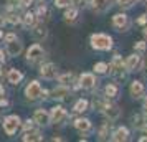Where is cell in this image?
I'll list each match as a JSON object with an SVG mask.
<instances>
[{
	"label": "cell",
	"instance_id": "cell-11",
	"mask_svg": "<svg viewBox=\"0 0 147 142\" xmlns=\"http://www.w3.org/2000/svg\"><path fill=\"white\" fill-rule=\"evenodd\" d=\"M102 112H104V116H106L107 121H116V119L121 116V109H119L117 104H114V102L109 101L106 104V108L102 109Z\"/></svg>",
	"mask_w": 147,
	"mask_h": 142
},
{
	"label": "cell",
	"instance_id": "cell-31",
	"mask_svg": "<svg viewBox=\"0 0 147 142\" xmlns=\"http://www.w3.org/2000/svg\"><path fill=\"white\" fill-rule=\"evenodd\" d=\"M98 135H99L101 141H104V139H107V135H109V122H106V124H102L99 127V132H98Z\"/></svg>",
	"mask_w": 147,
	"mask_h": 142
},
{
	"label": "cell",
	"instance_id": "cell-45",
	"mask_svg": "<svg viewBox=\"0 0 147 142\" xmlns=\"http://www.w3.org/2000/svg\"><path fill=\"white\" fill-rule=\"evenodd\" d=\"M144 109H146V112H147V99H146V102H144Z\"/></svg>",
	"mask_w": 147,
	"mask_h": 142
},
{
	"label": "cell",
	"instance_id": "cell-2",
	"mask_svg": "<svg viewBox=\"0 0 147 142\" xmlns=\"http://www.w3.org/2000/svg\"><path fill=\"white\" fill-rule=\"evenodd\" d=\"M126 66H124V60L121 58L119 55H114L113 56V61L109 65V73L117 79V81H122L126 79Z\"/></svg>",
	"mask_w": 147,
	"mask_h": 142
},
{
	"label": "cell",
	"instance_id": "cell-13",
	"mask_svg": "<svg viewBox=\"0 0 147 142\" xmlns=\"http://www.w3.org/2000/svg\"><path fill=\"white\" fill-rule=\"evenodd\" d=\"M22 51H23V43L18 38H15V40L7 43V55H10V56H18Z\"/></svg>",
	"mask_w": 147,
	"mask_h": 142
},
{
	"label": "cell",
	"instance_id": "cell-34",
	"mask_svg": "<svg viewBox=\"0 0 147 142\" xmlns=\"http://www.w3.org/2000/svg\"><path fill=\"white\" fill-rule=\"evenodd\" d=\"M88 3V0H69V5L76 8H83Z\"/></svg>",
	"mask_w": 147,
	"mask_h": 142
},
{
	"label": "cell",
	"instance_id": "cell-23",
	"mask_svg": "<svg viewBox=\"0 0 147 142\" xmlns=\"http://www.w3.org/2000/svg\"><path fill=\"white\" fill-rule=\"evenodd\" d=\"M74 127L78 129L80 132H89L91 127H93V124H91V121L86 119V117H78V119L74 121Z\"/></svg>",
	"mask_w": 147,
	"mask_h": 142
},
{
	"label": "cell",
	"instance_id": "cell-15",
	"mask_svg": "<svg viewBox=\"0 0 147 142\" xmlns=\"http://www.w3.org/2000/svg\"><path fill=\"white\" fill-rule=\"evenodd\" d=\"M89 5H91V8L96 13H104L111 7V0H91Z\"/></svg>",
	"mask_w": 147,
	"mask_h": 142
},
{
	"label": "cell",
	"instance_id": "cell-32",
	"mask_svg": "<svg viewBox=\"0 0 147 142\" xmlns=\"http://www.w3.org/2000/svg\"><path fill=\"white\" fill-rule=\"evenodd\" d=\"M134 3H136V0H117V5H119L121 8H124V10H126V8H131Z\"/></svg>",
	"mask_w": 147,
	"mask_h": 142
},
{
	"label": "cell",
	"instance_id": "cell-3",
	"mask_svg": "<svg viewBox=\"0 0 147 142\" xmlns=\"http://www.w3.org/2000/svg\"><path fill=\"white\" fill-rule=\"evenodd\" d=\"M20 126H22V121L17 114H10L3 119V131H5L7 135H13L20 129Z\"/></svg>",
	"mask_w": 147,
	"mask_h": 142
},
{
	"label": "cell",
	"instance_id": "cell-33",
	"mask_svg": "<svg viewBox=\"0 0 147 142\" xmlns=\"http://www.w3.org/2000/svg\"><path fill=\"white\" fill-rule=\"evenodd\" d=\"M134 50L137 51V53H144L147 50V45H146V41H137L136 45H134Z\"/></svg>",
	"mask_w": 147,
	"mask_h": 142
},
{
	"label": "cell",
	"instance_id": "cell-20",
	"mask_svg": "<svg viewBox=\"0 0 147 142\" xmlns=\"http://www.w3.org/2000/svg\"><path fill=\"white\" fill-rule=\"evenodd\" d=\"M22 141L23 142H41L43 141V135H41L40 131L30 129V131H25V134L22 135Z\"/></svg>",
	"mask_w": 147,
	"mask_h": 142
},
{
	"label": "cell",
	"instance_id": "cell-44",
	"mask_svg": "<svg viewBox=\"0 0 147 142\" xmlns=\"http://www.w3.org/2000/svg\"><path fill=\"white\" fill-rule=\"evenodd\" d=\"M144 36H146V38H147V25H146V27H144Z\"/></svg>",
	"mask_w": 147,
	"mask_h": 142
},
{
	"label": "cell",
	"instance_id": "cell-29",
	"mask_svg": "<svg viewBox=\"0 0 147 142\" xmlns=\"http://www.w3.org/2000/svg\"><path fill=\"white\" fill-rule=\"evenodd\" d=\"M93 71L96 73V75H106V73H109V65H107V63H104V61L94 63Z\"/></svg>",
	"mask_w": 147,
	"mask_h": 142
},
{
	"label": "cell",
	"instance_id": "cell-17",
	"mask_svg": "<svg viewBox=\"0 0 147 142\" xmlns=\"http://www.w3.org/2000/svg\"><path fill=\"white\" fill-rule=\"evenodd\" d=\"M3 18H5V22L10 23V25H18V23H20V15L17 13V8H13L12 5L7 7V13L3 15Z\"/></svg>",
	"mask_w": 147,
	"mask_h": 142
},
{
	"label": "cell",
	"instance_id": "cell-4",
	"mask_svg": "<svg viewBox=\"0 0 147 142\" xmlns=\"http://www.w3.org/2000/svg\"><path fill=\"white\" fill-rule=\"evenodd\" d=\"M43 56H45V50H43L38 43L32 45V46L27 50V63H30V65H36L38 61L43 60Z\"/></svg>",
	"mask_w": 147,
	"mask_h": 142
},
{
	"label": "cell",
	"instance_id": "cell-28",
	"mask_svg": "<svg viewBox=\"0 0 147 142\" xmlns=\"http://www.w3.org/2000/svg\"><path fill=\"white\" fill-rule=\"evenodd\" d=\"M58 83L63 84V86H71L74 83V75L73 73H65V75L58 76Z\"/></svg>",
	"mask_w": 147,
	"mask_h": 142
},
{
	"label": "cell",
	"instance_id": "cell-24",
	"mask_svg": "<svg viewBox=\"0 0 147 142\" xmlns=\"http://www.w3.org/2000/svg\"><path fill=\"white\" fill-rule=\"evenodd\" d=\"M78 15H80V12H78V8L76 7H66V12H65V22L66 23H74V22L78 20Z\"/></svg>",
	"mask_w": 147,
	"mask_h": 142
},
{
	"label": "cell",
	"instance_id": "cell-6",
	"mask_svg": "<svg viewBox=\"0 0 147 142\" xmlns=\"http://www.w3.org/2000/svg\"><path fill=\"white\" fill-rule=\"evenodd\" d=\"M113 27L117 30V32H126L127 28L131 27V22H129V17L126 13H116L113 17Z\"/></svg>",
	"mask_w": 147,
	"mask_h": 142
},
{
	"label": "cell",
	"instance_id": "cell-19",
	"mask_svg": "<svg viewBox=\"0 0 147 142\" xmlns=\"http://www.w3.org/2000/svg\"><path fill=\"white\" fill-rule=\"evenodd\" d=\"M127 139H129V129L122 127V126L117 127L113 134H111V141H114V142H124V141H127Z\"/></svg>",
	"mask_w": 147,
	"mask_h": 142
},
{
	"label": "cell",
	"instance_id": "cell-38",
	"mask_svg": "<svg viewBox=\"0 0 147 142\" xmlns=\"http://www.w3.org/2000/svg\"><path fill=\"white\" fill-rule=\"evenodd\" d=\"M17 38V35L15 33H7V35H3V40H5V43H8V41H12Z\"/></svg>",
	"mask_w": 147,
	"mask_h": 142
},
{
	"label": "cell",
	"instance_id": "cell-8",
	"mask_svg": "<svg viewBox=\"0 0 147 142\" xmlns=\"http://www.w3.org/2000/svg\"><path fill=\"white\" fill-rule=\"evenodd\" d=\"M68 119V112L63 106H55L51 111H50V122H55V124H61L63 121Z\"/></svg>",
	"mask_w": 147,
	"mask_h": 142
},
{
	"label": "cell",
	"instance_id": "cell-27",
	"mask_svg": "<svg viewBox=\"0 0 147 142\" xmlns=\"http://www.w3.org/2000/svg\"><path fill=\"white\" fill-rule=\"evenodd\" d=\"M88 109H89V101L88 99H78L76 101V104L73 106V111L76 112V114H83V112H86Z\"/></svg>",
	"mask_w": 147,
	"mask_h": 142
},
{
	"label": "cell",
	"instance_id": "cell-35",
	"mask_svg": "<svg viewBox=\"0 0 147 142\" xmlns=\"http://www.w3.org/2000/svg\"><path fill=\"white\" fill-rule=\"evenodd\" d=\"M55 7H56V8H66V7H69V0H55Z\"/></svg>",
	"mask_w": 147,
	"mask_h": 142
},
{
	"label": "cell",
	"instance_id": "cell-41",
	"mask_svg": "<svg viewBox=\"0 0 147 142\" xmlns=\"http://www.w3.org/2000/svg\"><path fill=\"white\" fill-rule=\"evenodd\" d=\"M0 61H5V55H3V50H0Z\"/></svg>",
	"mask_w": 147,
	"mask_h": 142
},
{
	"label": "cell",
	"instance_id": "cell-37",
	"mask_svg": "<svg viewBox=\"0 0 147 142\" xmlns=\"http://www.w3.org/2000/svg\"><path fill=\"white\" fill-rule=\"evenodd\" d=\"M32 3H33V0H18V5L22 8H28Z\"/></svg>",
	"mask_w": 147,
	"mask_h": 142
},
{
	"label": "cell",
	"instance_id": "cell-46",
	"mask_svg": "<svg viewBox=\"0 0 147 142\" xmlns=\"http://www.w3.org/2000/svg\"><path fill=\"white\" fill-rule=\"evenodd\" d=\"M0 38H3V32H0Z\"/></svg>",
	"mask_w": 147,
	"mask_h": 142
},
{
	"label": "cell",
	"instance_id": "cell-9",
	"mask_svg": "<svg viewBox=\"0 0 147 142\" xmlns=\"http://www.w3.org/2000/svg\"><path fill=\"white\" fill-rule=\"evenodd\" d=\"M32 30V36H33L36 41H43L45 38L48 36V30H47V25L43 22H36L33 27L30 28Z\"/></svg>",
	"mask_w": 147,
	"mask_h": 142
},
{
	"label": "cell",
	"instance_id": "cell-42",
	"mask_svg": "<svg viewBox=\"0 0 147 142\" xmlns=\"http://www.w3.org/2000/svg\"><path fill=\"white\" fill-rule=\"evenodd\" d=\"M3 23H5V18H3V15L0 13V25H3Z\"/></svg>",
	"mask_w": 147,
	"mask_h": 142
},
{
	"label": "cell",
	"instance_id": "cell-39",
	"mask_svg": "<svg viewBox=\"0 0 147 142\" xmlns=\"http://www.w3.org/2000/svg\"><path fill=\"white\" fill-rule=\"evenodd\" d=\"M147 23V15H140L137 18V25H146Z\"/></svg>",
	"mask_w": 147,
	"mask_h": 142
},
{
	"label": "cell",
	"instance_id": "cell-48",
	"mask_svg": "<svg viewBox=\"0 0 147 142\" xmlns=\"http://www.w3.org/2000/svg\"><path fill=\"white\" fill-rule=\"evenodd\" d=\"M40 2H43V0H40Z\"/></svg>",
	"mask_w": 147,
	"mask_h": 142
},
{
	"label": "cell",
	"instance_id": "cell-1",
	"mask_svg": "<svg viewBox=\"0 0 147 142\" xmlns=\"http://www.w3.org/2000/svg\"><path fill=\"white\" fill-rule=\"evenodd\" d=\"M89 43L98 51H109L113 48V38L106 33H93L89 38Z\"/></svg>",
	"mask_w": 147,
	"mask_h": 142
},
{
	"label": "cell",
	"instance_id": "cell-30",
	"mask_svg": "<svg viewBox=\"0 0 147 142\" xmlns=\"http://www.w3.org/2000/svg\"><path fill=\"white\" fill-rule=\"evenodd\" d=\"M107 102H109V99H107L106 96H104V98H94V101H93L94 109H98V111H101V112H102V109L106 108Z\"/></svg>",
	"mask_w": 147,
	"mask_h": 142
},
{
	"label": "cell",
	"instance_id": "cell-40",
	"mask_svg": "<svg viewBox=\"0 0 147 142\" xmlns=\"http://www.w3.org/2000/svg\"><path fill=\"white\" fill-rule=\"evenodd\" d=\"M3 94H5V89H3V86H0V99L3 98Z\"/></svg>",
	"mask_w": 147,
	"mask_h": 142
},
{
	"label": "cell",
	"instance_id": "cell-7",
	"mask_svg": "<svg viewBox=\"0 0 147 142\" xmlns=\"http://www.w3.org/2000/svg\"><path fill=\"white\" fill-rule=\"evenodd\" d=\"M40 76L43 79H48V81L56 79V76H58V68H56V65L55 63H45L40 68Z\"/></svg>",
	"mask_w": 147,
	"mask_h": 142
},
{
	"label": "cell",
	"instance_id": "cell-14",
	"mask_svg": "<svg viewBox=\"0 0 147 142\" xmlns=\"http://www.w3.org/2000/svg\"><path fill=\"white\" fill-rule=\"evenodd\" d=\"M33 122L38 126H48L50 124V112H47L45 109H36L33 114Z\"/></svg>",
	"mask_w": 147,
	"mask_h": 142
},
{
	"label": "cell",
	"instance_id": "cell-12",
	"mask_svg": "<svg viewBox=\"0 0 147 142\" xmlns=\"http://www.w3.org/2000/svg\"><path fill=\"white\" fill-rule=\"evenodd\" d=\"M124 66H126L127 71H137L140 68V56L137 53L129 55L126 60H124Z\"/></svg>",
	"mask_w": 147,
	"mask_h": 142
},
{
	"label": "cell",
	"instance_id": "cell-10",
	"mask_svg": "<svg viewBox=\"0 0 147 142\" xmlns=\"http://www.w3.org/2000/svg\"><path fill=\"white\" fill-rule=\"evenodd\" d=\"M98 84V81H96V78H94L93 73H83V75L80 76V81H78V86L83 89H93L94 86Z\"/></svg>",
	"mask_w": 147,
	"mask_h": 142
},
{
	"label": "cell",
	"instance_id": "cell-16",
	"mask_svg": "<svg viewBox=\"0 0 147 142\" xmlns=\"http://www.w3.org/2000/svg\"><path fill=\"white\" fill-rule=\"evenodd\" d=\"M129 91H131V96H132V98L139 99V98H142V96L146 94V86L140 81H132L131 86H129Z\"/></svg>",
	"mask_w": 147,
	"mask_h": 142
},
{
	"label": "cell",
	"instance_id": "cell-43",
	"mask_svg": "<svg viewBox=\"0 0 147 142\" xmlns=\"http://www.w3.org/2000/svg\"><path fill=\"white\" fill-rule=\"evenodd\" d=\"M139 141H140V142H146V141H147V135H144V137H139Z\"/></svg>",
	"mask_w": 147,
	"mask_h": 142
},
{
	"label": "cell",
	"instance_id": "cell-5",
	"mask_svg": "<svg viewBox=\"0 0 147 142\" xmlns=\"http://www.w3.org/2000/svg\"><path fill=\"white\" fill-rule=\"evenodd\" d=\"M41 91H43V88H41L40 83L32 81V83H28V86L25 88V96L30 101H35V99H40L41 98Z\"/></svg>",
	"mask_w": 147,
	"mask_h": 142
},
{
	"label": "cell",
	"instance_id": "cell-18",
	"mask_svg": "<svg viewBox=\"0 0 147 142\" xmlns=\"http://www.w3.org/2000/svg\"><path fill=\"white\" fill-rule=\"evenodd\" d=\"M50 94H51V98L56 99V101H63V99H66L68 96H69V88L60 84V86H58V88H55Z\"/></svg>",
	"mask_w": 147,
	"mask_h": 142
},
{
	"label": "cell",
	"instance_id": "cell-22",
	"mask_svg": "<svg viewBox=\"0 0 147 142\" xmlns=\"http://www.w3.org/2000/svg\"><path fill=\"white\" fill-rule=\"evenodd\" d=\"M36 22H38V20H36V15H35V12H25V13L20 17V23L25 28H32Z\"/></svg>",
	"mask_w": 147,
	"mask_h": 142
},
{
	"label": "cell",
	"instance_id": "cell-47",
	"mask_svg": "<svg viewBox=\"0 0 147 142\" xmlns=\"http://www.w3.org/2000/svg\"><path fill=\"white\" fill-rule=\"evenodd\" d=\"M2 75H3V71H2V69H0V76H2Z\"/></svg>",
	"mask_w": 147,
	"mask_h": 142
},
{
	"label": "cell",
	"instance_id": "cell-26",
	"mask_svg": "<svg viewBox=\"0 0 147 142\" xmlns=\"http://www.w3.org/2000/svg\"><path fill=\"white\" fill-rule=\"evenodd\" d=\"M35 15H36V20H38V22H43V23H47L48 18H50V10L47 8V5H40V7L36 8Z\"/></svg>",
	"mask_w": 147,
	"mask_h": 142
},
{
	"label": "cell",
	"instance_id": "cell-49",
	"mask_svg": "<svg viewBox=\"0 0 147 142\" xmlns=\"http://www.w3.org/2000/svg\"><path fill=\"white\" fill-rule=\"evenodd\" d=\"M144 2H147V0H144Z\"/></svg>",
	"mask_w": 147,
	"mask_h": 142
},
{
	"label": "cell",
	"instance_id": "cell-25",
	"mask_svg": "<svg viewBox=\"0 0 147 142\" xmlns=\"http://www.w3.org/2000/svg\"><path fill=\"white\" fill-rule=\"evenodd\" d=\"M104 96H106L107 99H116V98L119 96V88H117V84H114V83L106 84V88H104Z\"/></svg>",
	"mask_w": 147,
	"mask_h": 142
},
{
	"label": "cell",
	"instance_id": "cell-36",
	"mask_svg": "<svg viewBox=\"0 0 147 142\" xmlns=\"http://www.w3.org/2000/svg\"><path fill=\"white\" fill-rule=\"evenodd\" d=\"M33 126H35L33 119H27L25 124H23V131H30V129H33Z\"/></svg>",
	"mask_w": 147,
	"mask_h": 142
},
{
	"label": "cell",
	"instance_id": "cell-21",
	"mask_svg": "<svg viewBox=\"0 0 147 142\" xmlns=\"http://www.w3.org/2000/svg\"><path fill=\"white\" fill-rule=\"evenodd\" d=\"M22 79H23V73H22V71H18L17 68L8 69V73H7V81L10 83V84L17 86V84H20Z\"/></svg>",
	"mask_w": 147,
	"mask_h": 142
}]
</instances>
